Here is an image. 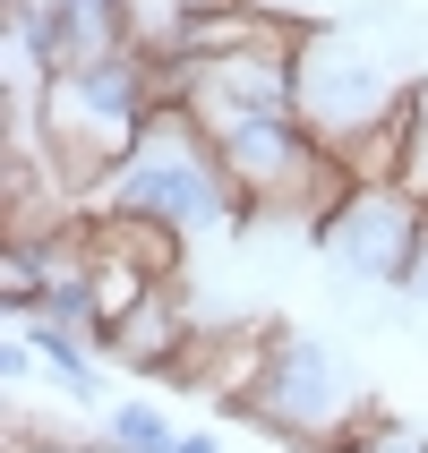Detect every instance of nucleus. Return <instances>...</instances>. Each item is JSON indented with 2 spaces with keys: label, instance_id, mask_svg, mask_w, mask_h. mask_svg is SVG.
Wrapping results in <instances>:
<instances>
[{
  "label": "nucleus",
  "instance_id": "nucleus-1",
  "mask_svg": "<svg viewBox=\"0 0 428 453\" xmlns=\"http://www.w3.org/2000/svg\"><path fill=\"white\" fill-rule=\"evenodd\" d=\"M95 205L103 214H146V223H172V231H206V223L249 231L214 128H206L198 111H180V103H163V111L137 128V146L121 154V172L103 180Z\"/></svg>",
  "mask_w": 428,
  "mask_h": 453
},
{
  "label": "nucleus",
  "instance_id": "nucleus-2",
  "mask_svg": "<svg viewBox=\"0 0 428 453\" xmlns=\"http://www.w3.org/2000/svg\"><path fill=\"white\" fill-rule=\"evenodd\" d=\"M369 411H377V394L360 385L352 351H334L326 334L275 326V351H266V377H257L249 428H266L292 453H343Z\"/></svg>",
  "mask_w": 428,
  "mask_h": 453
},
{
  "label": "nucleus",
  "instance_id": "nucleus-3",
  "mask_svg": "<svg viewBox=\"0 0 428 453\" xmlns=\"http://www.w3.org/2000/svg\"><path fill=\"white\" fill-rule=\"evenodd\" d=\"M411 86L394 77V60L377 51L369 26H343V18H308L300 35V69H292V103H300V120L317 137H352V128L385 120Z\"/></svg>",
  "mask_w": 428,
  "mask_h": 453
},
{
  "label": "nucleus",
  "instance_id": "nucleus-4",
  "mask_svg": "<svg viewBox=\"0 0 428 453\" xmlns=\"http://www.w3.org/2000/svg\"><path fill=\"white\" fill-rule=\"evenodd\" d=\"M308 249L334 257L352 282H377V291H403L428 257V197L420 188H352L326 223L308 231Z\"/></svg>",
  "mask_w": 428,
  "mask_h": 453
},
{
  "label": "nucleus",
  "instance_id": "nucleus-5",
  "mask_svg": "<svg viewBox=\"0 0 428 453\" xmlns=\"http://www.w3.org/2000/svg\"><path fill=\"white\" fill-rule=\"evenodd\" d=\"M172 436L180 428L154 403H112V411H103V445H112V453H172Z\"/></svg>",
  "mask_w": 428,
  "mask_h": 453
},
{
  "label": "nucleus",
  "instance_id": "nucleus-6",
  "mask_svg": "<svg viewBox=\"0 0 428 453\" xmlns=\"http://www.w3.org/2000/svg\"><path fill=\"white\" fill-rule=\"evenodd\" d=\"M343 453H428V428H411V419H394V411H369Z\"/></svg>",
  "mask_w": 428,
  "mask_h": 453
},
{
  "label": "nucleus",
  "instance_id": "nucleus-7",
  "mask_svg": "<svg viewBox=\"0 0 428 453\" xmlns=\"http://www.w3.org/2000/svg\"><path fill=\"white\" fill-rule=\"evenodd\" d=\"M26 453H112L103 436H51V445H26Z\"/></svg>",
  "mask_w": 428,
  "mask_h": 453
},
{
  "label": "nucleus",
  "instance_id": "nucleus-8",
  "mask_svg": "<svg viewBox=\"0 0 428 453\" xmlns=\"http://www.w3.org/2000/svg\"><path fill=\"white\" fill-rule=\"evenodd\" d=\"M172 453H223V436H206V428H189V436H172Z\"/></svg>",
  "mask_w": 428,
  "mask_h": 453
}]
</instances>
